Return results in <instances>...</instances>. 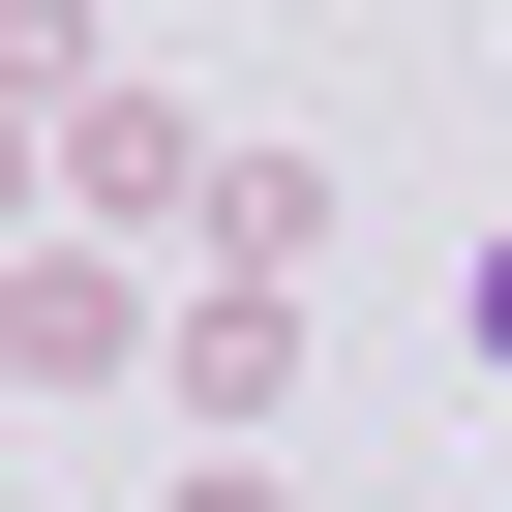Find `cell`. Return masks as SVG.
Wrapping results in <instances>:
<instances>
[{
    "label": "cell",
    "mask_w": 512,
    "mask_h": 512,
    "mask_svg": "<svg viewBox=\"0 0 512 512\" xmlns=\"http://www.w3.org/2000/svg\"><path fill=\"white\" fill-rule=\"evenodd\" d=\"M482 362H512V241H482Z\"/></svg>",
    "instance_id": "6da1fadb"
}]
</instances>
